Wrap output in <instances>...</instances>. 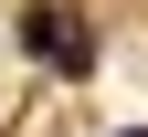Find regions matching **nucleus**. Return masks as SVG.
<instances>
[{
  "label": "nucleus",
  "mask_w": 148,
  "mask_h": 137,
  "mask_svg": "<svg viewBox=\"0 0 148 137\" xmlns=\"http://www.w3.org/2000/svg\"><path fill=\"white\" fill-rule=\"evenodd\" d=\"M21 53L53 74H95V32H85V11H64V0H32L21 11Z\"/></svg>",
  "instance_id": "f257e3e1"
},
{
  "label": "nucleus",
  "mask_w": 148,
  "mask_h": 137,
  "mask_svg": "<svg viewBox=\"0 0 148 137\" xmlns=\"http://www.w3.org/2000/svg\"><path fill=\"white\" fill-rule=\"evenodd\" d=\"M116 137H148V127H116Z\"/></svg>",
  "instance_id": "f03ea898"
}]
</instances>
